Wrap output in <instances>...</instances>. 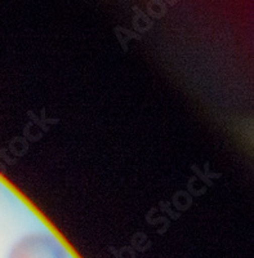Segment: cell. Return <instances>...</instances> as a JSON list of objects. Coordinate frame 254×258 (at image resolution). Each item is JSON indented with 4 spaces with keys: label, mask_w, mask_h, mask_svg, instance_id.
<instances>
[{
    "label": "cell",
    "mask_w": 254,
    "mask_h": 258,
    "mask_svg": "<svg viewBox=\"0 0 254 258\" xmlns=\"http://www.w3.org/2000/svg\"><path fill=\"white\" fill-rule=\"evenodd\" d=\"M8 258H68L64 246L53 235L34 232L12 246Z\"/></svg>",
    "instance_id": "obj_1"
}]
</instances>
